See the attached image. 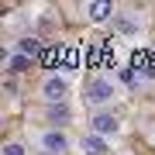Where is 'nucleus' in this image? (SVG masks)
<instances>
[{"label": "nucleus", "instance_id": "nucleus-1", "mask_svg": "<svg viewBox=\"0 0 155 155\" xmlns=\"http://www.w3.org/2000/svg\"><path fill=\"white\" fill-rule=\"evenodd\" d=\"M114 97H117V86H114V79H107V76H93L86 83V90H83V100L93 107V114L107 110V104H114Z\"/></svg>", "mask_w": 155, "mask_h": 155}, {"label": "nucleus", "instance_id": "nucleus-2", "mask_svg": "<svg viewBox=\"0 0 155 155\" xmlns=\"http://www.w3.org/2000/svg\"><path fill=\"white\" fill-rule=\"evenodd\" d=\"M38 97L45 100V104H69V79L66 76H59V72H52V76H45L41 79V86H38Z\"/></svg>", "mask_w": 155, "mask_h": 155}, {"label": "nucleus", "instance_id": "nucleus-3", "mask_svg": "<svg viewBox=\"0 0 155 155\" xmlns=\"http://www.w3.org/2000/svg\"><path fill=\"white\" fill-rule=\"evenodd\" d=\"M90 134H97V138H114V134H121V117H117L114 110H97L90 114Z\"/></svg>", "mask_w": 155, "mask_h": 155}, {"label": "nucleus", "instance_id": "nucleus-4", "mask_svg": "<svg viewBox=\"0 0 155 155\" xmlns=\"http://www.w3.org/2000/svg\"><path fill=\"white\" fill-rule=\"evenodd\" d=\"M38 148L48 152V155H66L72 148V141H69V134L62 127H41L38 131Z\"/></svg>", "mask_w": 155, "mask_h": 155}, {"label": "nucleus", "instance_id": "nucleus-5", "mask_svg": "<svg viewBox=\"0 0 155 155\" xmlns=\"http://www.w3.org/2000/svg\"><path fill=\"white\" fill-rule=\"evenodd\" d=\"M114 28L121 31V35H141V14H134V11H117L114 14Z\"/></svg>", "mask_w": 155, "mask_h": 155}, {"label": "nucleus", "instance_id": "nucleus-6", "mask_svg": "<svg viewBox=\"0 0 155 155\" xmlns=\"http://www.w3.org/2000/svg\"><path fill=\"white\" fill-rule=\"evenodd\" d=\"M83 11H86V17H90L93 24H104L110 14H117V11H114V4H107V0H90Z\"/></svg>", "mask_w": 155, "mask_h": 155}, {"label": "nucleus", "instance_id": "nucleus-7", "mask_svg": "<svg viewBox=\"0 0 155 155\" xmlns=\"http://www.w3.org/2000/svg\"><path fill=\"white\" fill-rule=\"evenodd\" d=\"M45 117H48L52 127H66L72 121V110H69V104H52V107H45Z\"/></svg>", "mask_w": 155, "mask_h": 155}, {"label": "nucleus", "instance_id": "nucleus-8", "mask_svg": "<svg viewBox=\"0 0 155 155\" xmlns=\"http://www.w3.org/2000/svg\"><path fill=\"white\" fill-rule=\"evenodd\" d=\"M31 66H35V59H28V55H17V52H14L11 59H7V72H14V76H21V72H28Z\"/></svg>", "mask_w": 155, "mask_h": 155}, {"label": "nucleus", "instance_id": "nucleus-9", "mask_svg": "<svg viewBox=\"0 0 155 155\" xmlns=\"http://www.w3.org/2000/svg\"><path fill=\"white\" fill-rule=\"evenodd\" d=\"M83 152H86V155H104V152H107V138L86 134V138H83Z\"/></svg>", "mask_w": 155, "mask_h": 155}, {"label": "nucleus", "instance_id": "nucleus-10", "mask_svg": "<svg viewBox=\"0 0 155 155\" xmlns=\"http://www.w3.org/2000/svg\"><path fill=\"white\" fill-rule=\"evenodd\" d=\"M14 52H17V55L35 59V55H38V41H35V38H21V41H14Z\"/></svg>", "mask_w": 155, "mask_h": 155}, {"label": "nucleus", "instance_id": "nucleus-11", "mask_svg": "<svg viewBox=\"0 0 155 155\" xmlns=\"http://www.w3.org/2000/svg\"><path fill=\"white\" fill-rule=\"evenodd\" d=\"M4 155H28V148H24L21 141H7L4 145Z\"/></svg>", "mask_w": 155, "mask_h": 155}, {"label": "nucleus", "instance_id": "nucleus-12", "mask_svg": "<svg viewBox=\"0 0 155 155\" xmlns=\"http://www.w3.org/2000/svg\"><path fill=\"white\" fill-rule=\"evenodd\" d=\"M38 155H48V152H38Z\"/></svg>", "mask_w": 155, "mask_h": 155}]
</instances>
